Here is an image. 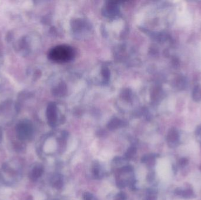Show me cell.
<instances>
[{
    "mask_svg": "<svg viewBox=\"0 0 201 200\" xmlns=\"http://www.w3.org/2000/svg\"><path fill=\"white\" fill-rule=\"evenodd\" d=\"M74 51L72 48L67 45H59L53 48L49 52L50 59L54 62L64 63L72 59Z\"/></svg>",
    "mask_w": 201,
    "mask_h": 200,
    "instance_id": "cell-1",
    "label": "cell"
},
{
    "mask_svg": "<svg viewBox=\"0 0 201 200\" xmlns=\"http://www.w3.org/2000/svg\"><path fill=\"white\" fill-rule=\"evenodd\" d=\"M143 200H157V192L153 189H148Z\"/></svg>",
    "mask_w": 201,
    "mask_h": 200,
    "instance_id": "cell-8",
    "label": "cell"
},
{
    "mask_svg": "<svg viewBox=\"0 0 201 200\" xmlns=\"http://www.w3.org/2000/svg\"><path fill=\"white\" fill-rule=\"evenodd\" d=\"M156 158V155L154 154H147L143 156L141 159V162L143 163H147V165H152L154 163Z\"/></svg>",
    "mask_w": 201,
    "mask_h": 200,
    "instance_id": "cell-6",
    "label": "cell"
},
{
    "mask_svg": "<svg viewBox=\"0 0 201 200\" xmlns=\"http://www.w3.org/2000/svg\"><path fill=\"white\" fill-rule=\"evenodd\" d=\"M52 184L53 187L58 190L61 189L63 187V178L62 177L59 175H57L56 176L53 177L52 180Z\"/></svg>",
    "mask_w": 201,
    "mask_h": 200,
    "instance_id": "cell-4",
    "label": "cell"
},
{
    "mask_svg": "<svg viewBox=\"0 0 201 200\" xmlns=\"http://www.w3.org/2000/svg\"><path fill=\"white\" fill-rule=\"evenodd\" d=\"M188 159H186V158H182V159H180L179 163L181 166H185L188 164Z\"/></svg>",
    "mask_w": 201,
    "mask_h": 200,
    "instance_id": "cell-13",
    "label": "cell"
},
{
    "mask_svg": "<svg viewBox=\"0 0 201 200\" xmlns=\"http://www.w3.org/2000/svg\"><path fill=\"white\" fill-rule=\"evenodd\" d=\"M137 152V148L135 146H131L128 148L127 151L125 154L124 159L126 160H130L132 159L135 154Z\"/></svg>",
    "mask_w": 201,
    "mask_h": 200,
    "instance_id": "cell-7",
    "label": "cell"
},
{
    "mask_svg": "<svg viewBox=\"0 0 201 200\" xmlns=\"http://www.w3.org/2000/svg\"><path fill=\"white\" fill-rule=\"evenodd\" d=\"M168 141L169 143H175L179 139V134L177 130L175 129L171 130L168 135Z\"/></svg>",
    "mask_w": 201,
    "mask_h": 200,
    "instance_id": "cell-5",
    "label": "cell"
},
{
    "mask_svg": "<svg viewBox=\"0 0 201 200\" xmlns=\"http://www.w3.org/2000/svg\"><path fill=\"white\" fill-rule=\"evenodd\" d=\"M83 200H97L92 194L89 193H85L83 195Z\"/></svg>",
    "mask_w": 201,
    "mask_h": 200,
    "instance_id": "cell-12",
    "label": "cell"
},
{
    "mask_svg": "<svg viewBox=\"0 0 201 200\" xmlns=\"http://www.w3.org/2000/svg\"><path fill=\"white\" fill-rule=\"evenodd\" d=\"M44 173V168L42 166L38 165L35 167L31 172V178L33 181H36Z\"/></svg>",
    "mask_w": 201,
    "mask_h": 200,
    "instance_id": "cell-2",
    "label": "cell"
},
{
    "mask_svg": "<svg viewBox=\"0 0 201 200\" xmlns=\"http://www.w3.org/2000/svg\"><path fill=\"white\" fill-rule=\"evenodd\" d=\"M92 173L96 178H100L102 176V171L101 170L100 165L98 163H95L92 167Z\"/></svg>",
    "mask_w": 201,
    "mask_h": 200,
    "instance_id": "cell-9",
    "label": "cell"
},
{
    "mask_svg": "<svg viewBox=\"0 0 201 200\" xmlns=\"http://www.w3.org/2000/svg\"><path fill=\"white\" fill-rule=\"evenodd\" d=\"M126 195L124 192H120L115 196L114 200H126Z\"/></svg>",
    "mask_w": 201,
    "mask_h": 200,
    "instance_id": "cell-11",
    "label": "cell"
},
{
    "mask_svg": "<svg viewBox=\"0 0 201 200\" xmlns=\"http://www.w3.org/2000/svg\"><path fill=\"white\" fill-rule=\"evenodd\" d=\"M119 174H126L130 173L133 171V167L130 165H127L122 167L119 169Z\"/></svg>",
    "mask_w": 201,
    "mask_h": 200,
    "instance_id": "cell-10",
    "label": "cell"
},
{
    "mask_svg": "<svg viewBox=\"0 0 201 200\" xmlns=\"http://www.w3.org/2000/svg\"><path fill=\"white\" fill-rule=\"evenodd\" d=\"M154 174L153 173H150L148 174V177H147V178H148L149 180H152L154 179Z\"/></svg>",
    "mask_w": 201,
    "mask_h": 200,
    "instance_id": "cell-14",
    "label": "cell"
},
{
    "mask_svg": "<svg viewBox=\"0 0 201 200\" xmlns=\"http://www.w3.org/2000/svg\"><path fill=\"white\" fill-rule=\"evenodd\" d=\"M175 194L177 195H181L183 198H192L194 195L193 191L190 189H186L182 190L180 188H177L175 191Z\"/></svg>",
    "mask_w": 201,
    "mask_h": 200,
    "instance_id": "cell-3",
    "label": "cell"
}]
</instances>
